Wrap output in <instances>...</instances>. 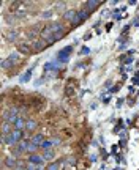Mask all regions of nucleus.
<instances>
[{
    "instance_id": "1",
    "label": "nucleus",
    "mask_w": 139,
    "mask_h": 170,
    "mask_svg": "<svg viewBox=\"0 0 139 170\" xmlns=\"http://www.w3.org/2000/svg\"><path fill=\"white\" fill-rule=\"evenodd\" d=\"M73 51V47L71 46H67L65 49H62V51L59 52V55H57V59H59L62 63H67V61L70 60V52Z\"/></svg>"
},
{
    "instance_id": "2",
    "label": "nucleus",
    "mask_w": 139,
    "mask_h": 170,
    "mask_svg": "<svg viewBox=\"0 0 139 170\" xmlns=\"http://www.w3.org/2000/svg\"><path fill=\"white\" fill-rule=\"evenodd\" d=\"M40 35H41V38H43L44 41H49V40H51V38H54V32L51 30V25L44 27V29L40 32Z\"/></svg>"
},
{
    "instance_id": "3",
    "label": "nucleus",
    "mask_w": 139,
    "mask_h": 170,
    "mask_svg": "<svg viewBox=\"0 0 139 170\" xmlns=\"http://www.w3.org/2000/svg\"><path fill=\"white\" fill-rule=\"evenodd\" d=\"M101 3L103 2H100V0H87V2H86V10L88 11V13H92V11L96 10Z\"/></svg>"
},
{
    "instance_id": "4",
    "label": "nucleus",
    "mask_w": 139,
    "mask_h": 170,
    "mask_svg": "<svg viewBox=\"0 0 139 170\" xmlns=\"http://www.w3.org/2000/svg\"><path fill=\"white\" fill-rule=\"evenodd\" d=\"M29 162H32V164H35V165H38V167H40V165L44 162V157L40 156V154H30Z\"/></svg>"
},
{
    "instance_id": "5",
    "label": "nucleus",
    "mask_w": 139,
    "mask_h": 170,
    "mask_svg": "<svg viewBox=\"0 0 139 170\" xmlns=\"http://www.w3.org/2000/svg\"><path fill=\"white\" fill-rule=\"evenodd\" d=\"M3 164H5V167H10V169H16V165H18V161L14 159V156H6L5 159H3Z\"/></svg>"
},
{
    "instance_id": "6",
    "label": "nucleus",
    "mask_w": 139,
    "mask_h": 170,
    "mask_svg": "<svg viewBox=\"0 0 139 170\" xmlns=\"http://www.w3.org/2000/svg\"><path fill=\"white\" fill-rule=\"evenodd\" d=\"M2 140H3V144H6V145H10V146H13V145L18 142L16 139H14L13 132H11V134H8V136H2Z\"/></svg>"
},
{
    "instance_id": "7",
    "label": "nucleus",
    "mask_w": 139,
    "mask_h": 170,
    "mask_svg": "<svg viewBox=\"0 0 139 170\" xmlns=\"http://www.w3.org/2000/svg\"><path fill=\"white\" fill-rule=\"evenodd\" d=\"M18 51L21 54H24V55H29V54H32V47H30L29 44H18Z\"/></svg>"
},
{
    "instance_id": "8",
    "label": "nucleus",
    "mask_w": 139,
    "mask_h": 170,
    "mask_svg": "<svg viewBox=\"0 0 139 170\" xmlns=\"http://www.w3.org/2000/svg\"><path fill=\"white\" fill-rule=\"evenodd\" d=\"M14 131V128H11L10 123H6V121H3V125H2V136H8V134H11Z\"/></svg>"
},
{
    "instance_id": "9",
    "label": "nucleus",
    "mask_w": 139,
    "mask_h": 170,
    "mask_svg": "<svg viewBox=\"0 0 139 170\" xmlns=\"http://www.w3.org/2000/svg\"><path fill=\"white\" fill-rule=\"evenodd\" d=\"M48 46V42L46 41H35L33 42V51H37V52H41L43 49Z\"/></svg>"
},
{
    "instance_id": "10",
    "label": "nucleus",
    "mask_w": 139,
    "mask_h": 170,
    "mask_svg": "<svg viewBox=\"0 0 139 170\" xmlns=\"http://www.w3.org/2000/svg\"><path fill=\"white\" fill-rule=\"evenodd\" d=\"M44 140H46V139L43 137V134H35V136L32 137V142L35 145H38V146H41V144H43Z\"/></svg>"
},
{
    "instance_id": "11",
    "label": "nucleus",
    "mask_w": 139,
    "mask_h": 170,
    "mask_svg": "<svg viewBox=\"0 0 139 170\" xmlns=\"http://www.w3.org/2000/svg\"><path fill=\"white\" fill-rule=\"evenodd\" d=\"M76 14H78V11H74V10H68L67 13L63 14V19H65V21H70V22H71L73 19L76 17Z\"/></svg>"
},
{
    "instance_id": "12",
    "label": "nucleus",
    "mask_w": 139,
    "mask_h": 170,
    "mask_svg": "<svg viewBox=\"0 0 139 170\" xmlns=\"http://www.w3.org/2000/svg\"><path fill=\"white\" fill-rule=\"evenodd\" d=\"M25 125H27V121H25V120L24 118H22V117H19L18 118V121L16 123H14V129H24V128H25Z\"/></svg>"
},
{
    "instance_id": "13",
    "label": "nucleus",
    "mask_w": 139,
    "mask_h": 170,
    "mask_svg": "<svg viewBox=\"0 0 139 170\" xmlns=\"http://www.w3.org/2000/svg\"><path fill=\"white\" fill-rule=\"evenodd\" d=\"M25 129L29 131V132H32V131H35V129H37V121H35V120H27Z\"/></svg>"
},
{
    "instance_id": "14",
    "label": "nucleus",
    "mask_w": 139,
    "mask_h": 170,
    "mask_svg": "<svg viewBox=\"0 0 139 170\" xmlns=\"http://www.w3.org/2000/svg\"><path fill=\"white\" fill-rule=\"evenodd\" d=\"M62 165V161H55V162H51V164L46 167V170H59Z\"/></svg>"
},
{
    "instance_id": "15",
    "label": "nucleus",
    "mask_w": 139,
    "mask_h": 170,
    "mask_svg": "<svg viewBox=\"0 0 139 170\" xmlns=\"http://www.w3.org/2000/svg\"><path fill=\"white\" fill-rule=\"evenodd\" d=\"M40 148L38 145H35L33 142H29V146H27V153H30V154H35L37 153V150Z\"/></svg>"
},
{
    "instance_id": "16",
    "label": "nucleus",
    "mask_w": 139,
    "mask_h": 170,
    "mask_svg": "<svg viewBox=\"0 0 139 170\" xmlns=\"http://www.w3.org/2000/svg\"><path fill=\"white\" fill-rule=\"evenodd\" d=\"M62 29H63V25H62V22H54V24H51V30L54 33L57 32H62Z\"/></svg>"
},
{
    "instance_id": "17",
    "label": "nucleus",
    "mask_w": 139,
    "mask_h": 170,
    "mask_svg": "<svg viewBox=\"0 0 139 170\" xmlns=\"http://www.w3.org/2000/svg\"><path fill=\"white\" fill-rule=\"evenodd\" d=\"M54 156H55V154H54V151H52V150H46V151L43 153V157H44V161H52V159H54Z\"/></svg>"
},
{
    "instance_id": "18",
    "label": "nucleus",
    "mask_w": 139,
    "mask_h": 170,
    "mask_svg": "<svg viewBox=\"0 0 139 170\" xmlns=\"http://www.w3.org/2000/svg\"><path fill=\"white\" fill-rule=\"evenodd\" d=\"M88 14H90V13H88V11H87L86 8H82V10H79V11H78V16H79L81 19H82V22L88 17Z\"/></svg>"
},
{
    "instance_id": "19",
    "label": "nucleus",
    "mask_w": 139,
    "mask_h": 170,
    "mask_svg": "<svg viewBox=\"0 0 139 170\" xmlns=\"http://www.w3.org/2000/svg\"><path fill=\"white\" fill-rule=\"evenodd\" d=\"M13 136H14V139L19 142V140H22V137H24V132H22L21 129H14V131H13Z\"/></svg>"
},
{
    "instance_id": "20",
    "label": "nucleus",
    "mask_w": 139,
    "mask_h": 170,
    "mask_svg": "<svg viewBox=\"0 0 139 170\" xmlns=\"http://www.w3.org/2000/svg\"><path fill=\"white\" fill-rule=\"evenodd\" d=\"M11 66H14V63L11 61L10 59H5V60H2V68L3 69H6V68H11Z\"/></svg>"
},
{
    "instance_id": "21",
    "label": "nucleus",
    "mask_w": 139,
    "mask_h": 170,
    "mask_svg": "<svg viewBox=\"0 0 139 170\" xmlns=\"http://www.w3.org/2000/svg\"><path fill=\"white\" fill-rule=\"evenodd\" d=\"M11 154H13L14 157H19V156H21V154H24V151H22V150L19 148V146H14V148L11 150Z\"/></svg>"
},
{
    "instance_id": "22",
    "label": "nucleus",
    "mask_w": 139,
    "mask_h": 170,
    "mask_svg": "<svg viewBox=\"0 0 139 170\" xmlns=\"http://www.w3.org/2000/svg\"><path fill=\"white\" fill-rule=\"evenodd\" d=\"M30 74H32V68L27 69V72L21 77V82H29V80H30Z\"/></svg>"
},
{
    "instance_id": "23",
    "label": "nucleus",
    "mask_w": 139,
    "mask_h": 170,
    "mask_svg": "<svg viewBox=\"0 0 139 170\" xmlns=\"http://www.w3.org/2000/svg\"><path fill=\"white\" fill-rule=\"evenodd\" d=\"M52 145H54V144H52V140H44L43 144H41V148H43L44 151H46V150H51V146H52Z\"/></svg>"
},
{
    "instance_id": "24",
    "label": "nucleus",
    "mask_w": 139,
    "mask_h": 170,
    "mask_svg": "<svg viewBox=\"0 0 139 170\" xmlns=\"http://www.w3.org/2000/svg\"><path fill=\"white\" fill-rule=\"evenodd\" d=\"M37 169H38V165L32 164V162H27L25 164V170H37Z\"/></svg>"
},
{
    "instance_id": "25",
    "label": "nucleus",
    "mask_w": 139,
    "mask_h": 170,
    "mask_svg": "<svg viewBox=\"0 0 139 170\" xmlns=\"http://www.w3.org/2000/svg\"><path fill=\"white\" fill-rule=\"evenodd\" d=\"M65 36V32H63V30H62V32H57V33H54V40H60V38H63Z\"/></svg>"
},
{
    "instance_id": "26",
    "label": "nucleus",
    "mask_w": 139,
    "mask_h": 170,
    "mask_svg": "<svg viewBox=\"0 0 139 170\" xmlns=\"http://www.w3.org/2000/svg\"><path fill=\"white\" fill-rule=\"evenodd\" d=\"M8 59H10L11 61H13V63H16V61L19 60V57H18V54H11V55L8 57Z\"/></svg>"
},
{
    "instance_id": "27",
    "label": "nucleus",
    "mask_w": 139,
    "mask_h": 170,
    "mask_svg": "<svg viewBox=\"0 0 139 170\" xmlns=\"http://www.w3.org/2000/svg\"><path fill=\"white\" fill-rule=\"evenodd\" d=\"M54 68H55V65H54V63H49V61L44 65V69H46V71H49V69H54Z\"/></svg>"
},
{
    "instance_id": "28",
    "label": "nucleus",
    "mask_w": 139,
    "mask_h": 170,
    "mask_svg": "<svg viewBox=\"0 0 139 170\" xmlns=\"http://www.w3.org/2000/svg\"><path fill=\"white\" fill-rule=\"evenodd\" d=\"M6 36H8V40H16L18 33H16V32H10L8 35H6Z\"/></svg>"
},
{
    "instance_id": "29",
    "label": "nucleus",
    "mask_w": 139,
    "mask_h": 170,
    "mask_svg": "<svg viewBox=\"0 0 139 170\" xmlns=\"http://www.w3.org/2000/svg\"><path fill=\"white\" fill-rule=\"evenodd\" d=\"M88 52H90V49H88V47H82V49H81V54H82V55H87Z\"/></svg>"
},
{
    "instance_id": "30",
    "label": "nucleus",
    "mask_w": 139,
    "mask_h": 170,
    "mask_svg": "<svg viewBox=\"0 0 139 170\" xmlns=\"http://www.w3.org/2000/svg\"><path fill=\"white\" fill-rule=\"evenodd\" d=\"M51 11H46V13H43V17H51Z\"/></svg>"
},
{
    "instance_id": "31",
    "label": "nucleus",
    "mask_w": 139,
    "mask_h": 170,
    "mask_svg": "<svg viewBox=\"0 0 139 170\" xmlns=\"http://www.w3.org/2000/svg\"><path fill=\"white\" fill-rule=\"evenodd\" d=\"M13 170H25V169H22V167H16V169H13Z\"/></svg>"
},
{
    "instance_id": "32",
    "label": "nucleus",
    "mask_w": 139,
    "mask_h": 170,
    "mask_svg": "<svg viewBox=\"0 0 139 170\" xmlns=\"http://www.w3.org/2000/svg\"><path fill=\"white\" fill-rule=\"evenodd\" d=\"M37 170H44V169H43V167H41V165H40V167H38Z\"/></svg>"
}]
</instances>
